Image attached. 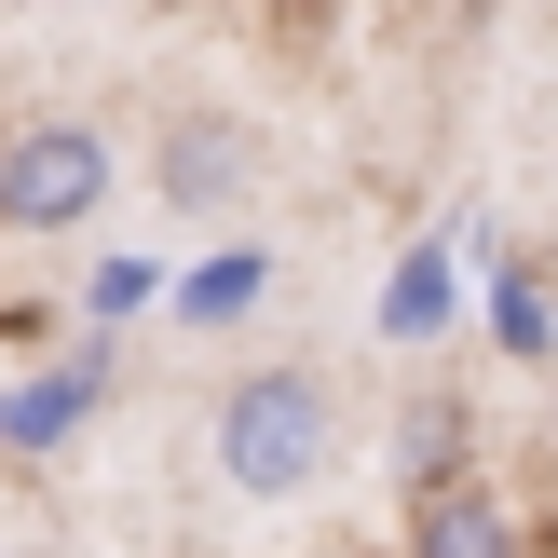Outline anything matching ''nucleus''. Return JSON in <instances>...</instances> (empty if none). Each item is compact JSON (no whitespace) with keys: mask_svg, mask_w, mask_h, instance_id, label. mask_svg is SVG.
Here are the masks:
<instances>
[{"mask_svg":"<svg viewBox=\"0 0 558 558\" xmlns=\"http://www.w3.org/2000/svg\"><path fill=\"white\" fill-rule=\"evenodd\" d=\"M327 463H341V396H327V368H245L232 396H218V477H232L245 505H300Z\"/></svg>","mask_w":558,"mask_h":558,"instance_id":"nucleus-1","label":"nucleus"},{"mask_svg":"<svg viewBox=\"0 0 558 558\" xmlns=\"http://www.w3.org/2000/svg\"><path fill=\"white\" fill-rule=\"evenodd\" d=\"M109 136L82 123V109H41V123L0 136V232H82V218L109 205Z\"/></svg>","mask_w":558,"mask_h":558,"instance_id":"nucleus-2","label":"nucleus"},{"mask_svg":"<svg viewBox=\"0 0 558 558\" xmlns=\"http://www.w3.org/2000/svg\"><path fill=\"white\" fill-rule=\"evenodd\" d=\"M245 191H259V123H245V109L191 96V109H163V123H150V205L218 218V205H245Z\"/></svg>","mask_w":558,"mask_h":558,"instance_id":"nucleus-3","label":"nucleus"},{"mask_svg":"<svg viewBox=\"0 0 558 558\" xmlns=\"http://www.w3.org/2000/svg\"><path fill=\"white\" fill-rule=\"evenodd\" d=\"M409 558H518V518L450 477V490H423V518H409Z\"/></svg>","mask_w":558,"mask_h":558,"instance_id":"nucleus-4","label":"nucleus"}]
</instances>
